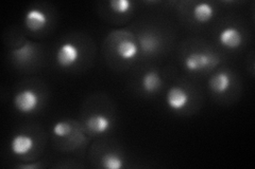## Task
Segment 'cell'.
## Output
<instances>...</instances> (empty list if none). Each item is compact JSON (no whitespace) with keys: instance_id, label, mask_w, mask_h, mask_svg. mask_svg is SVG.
I'll use <instances>...</instances> for the list:
<instances>
[{"instance_id":"ac0fdd59","label":"cell","mask_w":255,"mask_h":169,"mask_svg":"<svg viewBox=\"0 0 255 169\" xmlns=\"http://www.w3.org/2000/svg\"><path fill=\"white\" fill-rule=\"evenodd\" d=\"M41 167V165L39 164H25V165H20L19 166V168H23V169H37V168H39Z\"/></svg>"},{"instance_id":"8992f818","label":"cell","mask_w":255,"mask_h":169,"mask_svg":"<svg viewBox=\"0 0 255 169\" xmlns=\"http://www.w3.org/2000/svg\"><path fill=\"white\" fill-rule=\"evenodd\" d=\"M34 140L28 134H17L11 141V151L17 157L26 156L33 149Z\"/></svg>"},{"instance_id":"ba28073f","label":"cell","mask_w":255,"mask_h":169,"mask_svg":"<svg viewBox=\"0 0 255 169\" xmlns=\"http://www.w3.org/2000/svg\"><path fill=\"white\" fill-rule=\"evenodd\" d=\"M86 126L93 133L103 134L111 129L112 122L105 114H95L87 118Z\"/></svg>"},{"instance_id":"8fae6325","label":"cell","mask_w":255,"mask_h":169,"mask_svg":"<svg viewBox=\"0 0 255 169\" xmlns=\"http://www.w3.org/2000/svg\"><path fill=\"white\" fill-rule=\"evenodd\" d=\"M162 86V79L155 71H148L141 78L142 89L148 93L156 92Z\"/></svg>"},{"instance_id":"5bb4252c","label":"cell","mask_w":255,"mask_h":169,"mask_svg":"<svg viewBox=\"0 0 255 169\" xmlns=\"http://www.w3.org/2000/svg\"><path fill=\"white\" fill-rule=\"evenodd\" d=\"M139 46L145 54H153L158 49L159 42L154 35L143 34L139 37Z\"/></svg>"},{"instance_id":"9c48e42d","label":"cell","mask_w":255,"mask_h":169,"mask_svg":"<svg viewBox=\"0 0 255 169\" xmlns=\"http://www.w3.org/2000/svg\"><path fill=\"white\" fill-rule=\"evenodd\" d=\"M116 53L124 60H132L138 55L139 48L132 40L125 39L116 46Z\"/></svg>"},{"instance_id":"6da1fadb","label":"cell","mask_w":255,"mask_h":169,"mask_svg":"<svg viewBox=\"0 0 255 169\" xmlns=\"http://www.w3.org/2000/svg\"><path fill=\"white\" fill-rule=\"evenodd\" d=\"M218 62L216 56L204 53V52H193L184 60V66L189 72H200L212 66H215Z\"/></svg>"},{"instance_id":"52a82bcc","label":"cell","mask_w":255,"mask_h":169,"mask_svg":"<svg viewBox=\"0 0 255 169\" xmlns=\"http://www.w3.org/2000/svg\"><path fill=\"white\" fill-rule=\"evenodd\" d=\"M48 23V16L38 9L29 10L25 15V25L28 30L38 32L43 30Z\"/></svg>"},{"instance_id":"5b68a950","label":"cell","mask_w":255,"mask_h":169,"mask_svg":"<svg viewBox=\"0 0 255 169\" xmlns=\"http://www.w3.org/2000/svg\"><path fill=\"white\" fill-rule=\"evenodd\" d=\"M219 43L221 46L229 48V49H236L243 44V34L235 27H228L223 29L219 33Z\"/></svg>"},{"instance_id":"277c9868","label":"cell","mask_w":255,"mask_h":169,"mask_svg":"<svg viewBox=\"0 0 255 169\" xmlns=\"http://www.w3.org/2000/svg\"><path fill=\"white\" fill-rule=\"evenodd\" d=\"M189 102L188 92L183 89L182 87L174 86L171 87L167 92L166 103L168 107L172 110H182L184 109Z\"/></svg>"},{"instance_id":"e0dca14e","label":"cell","mask_w":255,"mask_h":169,"mask_svg":"<svg viewBox=\"0 0 255 169\" xmlns=\"http://www.w3.org/2000/svg\"><path fill=\"white\" fill-rule=\"evenodd\" d=\"M52 131L59 138H66L73 131V127L66 120H60V122L54 124Z\"/></svg>"},{"instance_id":"3957f363","label":"cell","mask_w":255,"mask_h":169,"mask_svg":"<svg viewBox=\"0 0 255 169\" xmlns=\"http://www.w3.org/2000/svg\"><path fill=\"white\" fill-rule=\"evenodd\" d=\"M55 58L61 67L68 68L74 66L80 58L79 48L73 43L63 44L58 49Z\"/></svg>"},{"instance_id":"7a4b0ae2","label":"cell","mask_w":255,"mask_h":169,"mask_svg":"<svg viewBox=\"0 0 255 169\" xmlns=\"http://www.w3.org/2000/svg\"><path fill=\"white\" fill-rule=\"evenodd\" d=\"M39 105V96L32 89H23L14 98V106L16 110L23 114H30L34 112Z\"/></svg>"},{"instance_id":"30bf717a","label":"cell","mask_w":255,"mask_h":169,"mask_svg":"<svg viewBox=\"0 0 255 169\" xmlns=\"http://www.w3.org/2000/svg\"><path fill=\"white\" fill-rule=\"evenodd\" d=\"M231 86V76L226 71L218 72L210 79V88L217 94L226 93Z\"/></svg>"},{"instance_id":"9a60e30c","label":"cell","mask_w":255,"mask_h":169,"mask_svg":"<svg viewBox=\"0 0 255 169\" xmlns=\"http://www.w3.org/2000/svg\"><path fill=\"white\" fill-rule=\"evenodd\" d=\"M101 164L107 169H122L124 167V159L117 154L110 152L102 157Z\"/></svg>"},{"instance_id":"4fadbf2b","label":"cell","mask_w":255,"mask_h":169,"mask_svg":"<svg viewBox=\"0 0 255 169\" xmlns=\"http://www.w3.org/2000/svg\"><path fill=\"white\" fill-rule=\"evenodd\" d=\"M34 47L31 43L26 42L23 45H21L17 49H15L12 52L13 58L19 62V63H26L29 60H31V58L33 57L34 55Z\"/></svg>"},{"instance_id":"2e32d148","label":"cell","mask_w":255,"mask_h":169,"mask_svg":"<svg viewBox=\"0 0 255 169\" xmlns=\"http://www.w3.org/2000/svg\"><path fill=\"white\" fill-rule=\"evenodd\" d=\"M110 9L117 14H126L132 10L133 3L130 0H112L109 2Z\"/></svg>"},{"instance_id":"7c38bea8","label":"cell","mask_w":255,"mask_h":169,"mask_svg":"<svg viewBox=\"0 0 255 169\" xmlns=\"http://www.w3.org/2000/svg\"><path fill=\"white\" fill-rule=\"evenodd\" d=\"M215 14L214 6L207 2H200L198 3L193 10L194 18L201 23L209 22L213 19Z\"/></svg>"}]
</instances>
